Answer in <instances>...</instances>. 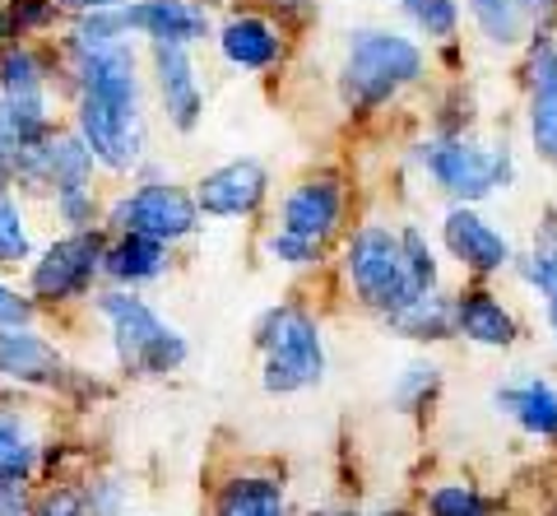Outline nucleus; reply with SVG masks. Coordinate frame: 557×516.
I'll use <instances>...</instances> for the list:
<instances>
[{"mask_svg": "<svg viewBox=\"0 0 557 516\" xmlns=\"http://www.w3.org/2000/svg\"><path fill=\"white\" fill-rule=\"evenodd\" d=\"M423 75V51L418 42L399 38L391 28H358L348 33V57L339 71V94L354 112L381 108L391 94Z\"/></svg>", "mask_w": 557, "mask_h": 516, "instance_id": "obj_1", "label": "nucleus"}, {"mask_svg": "<svg viewBox=\"0 0 557 516\" xmlns=\"http://www.w3.org/2000/svg\"><path fill=\"white\" fill-rule=\"evenodd\" d=\"M348 280L362 298L372 307H395L413 303L418 294H432V288H418L413 270H409V251H405V237H395L386 229H362L354 233V243H348Z\"/></svg>", "mask_w": 557, "mask_h": 516, "instance_id": "obj_2", "label": "nucleus"}, {"mask_svg": "<svg viewBox=\"0 0 557 516\" xmlns=\"http://www.w3.org/2000/svg\"><path fill=\"white\" fill-rule=\"evenodd\" d=\"M102 317L112 321V335H116V349H121V364L131 372H145V377H159L172 372L186 358V340L153 317L149 303H139L131 294H108L98 303Z\"/></svg>", "mask_w": 557, "mask_h": 516, "instance_id": "obj_3", "label": "nucleus"}, {"mask_svg": "<svg viewBox=\"0 0 557 516\" xmlns=\"http://www.w3.org/2000/svg\"><path fill=\"white\" fill-rule=\"evenodd\" d=\"M260 344H265V386L288 395L302 391L311 382H321V335L317 321L298 307H274V312L260 321Z\"/></svg>", "mask_w": 557, "mask_h": 516, "instance_id": "obj_4", "label": "nucleus"}, {"mask_svg": "<svg viewBox=\"0 0 557 516\" xmlns=\"http://www.w3.org/2000/svg\"><path fill=\"white\" fill-rule=\"evenodd\" d=\"M75 131L84 145L94 149V159L112 172H126L145 153V108L139 102H116L102 94H79L75 102Z\"/></svg>", "mask_w": 557, "mask_h": 516, "instance_id": "obj_5", "label": "nucleus"}, {"mask_svg": "<svg viewBox=\"0 0 557 516\" xmlns=\"http://www.w3.org/2000/svg\"><path fill=\"white\" fill-rule=\"evenodd\" d=\"M423 163H428L432 177H437V186H446L456 200H483L511 177L507 149H483V145H469V140L428 145Z\"/></svg>", "mask_w": 557, "mask_h": 516, "instance_id": "obj_6", "label": "nucleus"}, {"mask_svg": "<svg viewBox=\"0 0 557 516\" xmlns=\"http://www.w3.org/2000/svg\"><path fill=\"white\" fill-rule=\"evenodd\" d=\"M112 223L121 233H149V237H159V243H177V237L196 233L200 205H196V196H186L182 186L149 182L112 205Z\"/></svg>", "mask_w": 557, "mask_h": 516, "instance_id": "obj_7", "label": "nucleus"}, {"mask_svg": "<svg viewBox=\"0 0 557 516\" xmlns=\"http://www.w3.org/2000/svg\"><path fill=\"white\" fill-rule=\"evenodd\" d=\"M0 98L14 116V126L28 145L51 135V102H47V65L33 47H5L0 51Z\"/></svg>", "mask_w": 557, "mask_h": 516, "instance_id": "obj_8", "label": "nucleus"}, {"mask_svg": "<svg viewBox=\"0 0 557 516\" xmlns=\"http://www.w3.org/2000/svg\"><path fill=\"white\" fill-rule=\"evenodd\" d=\"M102 256H108V247H102V237L89 233V229H75L70 237H61V243H51L42 251V261L33 266V294L38 298H75L89 288V280L98 274Z\"/></svg>", "mask_w": 557, "mask_h": 516, "instance_id": "obj_9", "label": "nucleus"}, {"mask_svg": "<svg viewBox=\"0 0 557 516\" xmlns=\"http://www.w3.org/2000/svg\"><path fill=\"white\" fill-rule=\"evenodd\" d=\"M116 24L126 33H145L153 42H200L209 38V14L196 0H131V5H116Z\"/></svg>", "mask_w": 557, "mask_h": 516, "instance_id": "obj_10", "label": "nucleus"}, {"mask_svg": "<svg viewBox=\"0 0 557 516\" xmlns=\"http://www.w3.org/2000/svg\"><path fill=\"white\" fill-rule=\"evenodd\" d=\"M270 192V177L256 159H233L214 172H205L200 186H196V205L200 214H214V219H242L251 214L260 200Z\"/></svg>", "mask_w": 557, "mask_h": 516, "instance_id": "obj_11", "label": "nucleus"}, {"mask_svg": "<svg viewBox=\"0 0 557 516\" xmlns=\"http://www.w3.org/2000/svg\"><path fill=\"white\" fill-rule=\"evenodd\" d=\"M153 75H159L168 122L177 131H196L205 112V94H200L196 65H190V51L182 42H153Z\"/></svg>", "mask_w": 557, "mask_h": 516, "instance_id": "obj_12", "label": "nucleus"}, {"mask_svg": "<svg viewBox=\"0 0 557 516\" xmlns=\"http://www.w3.org/2000/svg\"><path fill=\"white\" fill-rule=\"evenodd\" d=\"M530 140L539 159L557 163V47L548 38L530 51Z\"/></svg>", "mask_w": 557, "mask_h": 516, "instance_id": "obj_13", "label": "nucleus"}, {"mask_svg": "<svg viewBox=\"0 0 557 516\" xmlns=\"http://www.w3.org/2000/svg\"><path fill=\"white\" fill-rule=\"evenodd\" d=\"M219 51L237 71H274L284 61V33L270 20H260V14H233L219 28Z\"/></svg>", "mask_w": 557, "mask_h": 516, "instance_id": "obj_14", "label": "nucleus"}, {"mask_svg": "<svg viewBox=\"0 0 557 516\" xmlns=\"http://www.w3.org/2000/svg\"><path fill=\"white\" fill-rule=\"evenodd\" d=\"M339 182L335 177H311L302 186H293L288 200H284V229L298 233V237H311V243H321V237L335 233L339 223Z\"/></svg>", "mask_w": 557, "mask_h": 516, "instance_id": "obj_15", "label": "nucleus"}, {"mask_svg": "<svg viewBox=\"0 0 557 516\" xmlns=\"http://www.w3.org/2000/svg\"><path fill=\"white\" fill-rule=\"evenodd\" d=\"M446 247L450 256H456L460 266L469 270H502L511 261V247L507 237H502L497 229H487V223L474 214V210H450L446 214Z\"/></svg>", "mask_w": 557, "mask_h": 516, "instance_id": "obj_16", "label": "nucleus"}, {"mask_svg": "<svg viewBox=\"0 0 557 516\" xmlns=\"http://www.w3.org/2000/svg\"><path fill=\"white\" fill-rule=\"evenodd\" d=\"M553 5L557 0H469L474 24L483 28V38L493 47H516L539 14H548Z\"/></svg>", "mask_w": 557, "mask_h": 516, "instance_id": "obj_17", "label": "nucleus"}, {"mask_svg": "<svg viewBox=\"0 0 557 516\" xmlns=\"http://www.w3.org/2000/svg\"><path fill=\"white\" fill-rule=\"evenodd\" d=\"M0 372L14 382H57L61 354L42 335H28L14 325V331H0Z\"/></svg>", "mask_w": 557, "mask_h": 516, "instance_id": "obj_18", "label": "nucleus"}, {"mask_svg": "<svg viewBox=\"0 0 557 516\" xmlns=\"http://www.w3.org/2000/svg\"><path fill=\"white\" fill-rule=\"evenodd\" d=\"M94 149L84 145V135H47V186L57 196L65 192H89L94 182Z\"/></svg>", "mask_w": 557, "mask_h": 516, "instance_id": "obj_19", "label": "nucleus"}, {"mask_svg": "<svg viewBox=\"0 0 557 516\" xmlns=\"http://www.w3.org/2000/svg\"><path fill=\"white\" fill-rule=\"evenodd\" d=\"M168 243L149 233H126L116 247H108L102 256V270L112 274V280H126V284H145V280H159L163 266H168Z\"/></svg>", "mask_w": 557, "mask_h": 516, "instance_id": "obj_20", "label": "nucleus"}, {"mask_svg": "<svg viewBox=\"0 0 557 516\" xmlns=\"http://www.w3.org/2000/svg\"><path fill=\"white\" fill-rule=\"evenodd\" d=\"M456 325L479 344H511L516 340V321L487 294H465L460 307H456Z\"/></svg>", "mask_w": 557, "mask_h": 516, "instance_id": "obj_21", "label": "nucleus"}, {"mask_svg": "<svg viewBox=\"0 0 557 516\" xmlns=\"http://www.w3.org/2000/svg\"><path fill=\"white\" fill-rule=\"evenodd\" d=\"M511 415L530 428L539 438H557V395L544 386V382H525V386H511L497 395Z\"/></svg>", "mask_w": 557, "mask_h": 516, "instance_id": "obj_22", "label": "nucleus"}, {"mask_svg": "<svg viewBox=\"0 0 557 516\" xmlns=\"http://www.w3.org/2000/svg\"><path fill=\"white\" fill-rule=\"evenodd\" d=\"M219 516H284V493L270 479H233L219 493Z\"/></svg>", "mask_w": 557, "mask_h": 516, "instance_id": "obj_23", "label": "nucleus"}, {"mask_svg": "<svg viewBox=\"0 0 557 516\" xmlns=\"http://www.w3.org/2000/svg\"><path fill=\"white\" fill-rule=\"evenodd\" d=\"M450 321H456V312H450L442 298H432V294H418L413 303H405V307H395L391 312L395 331H405L413 340H442V335H450Z\"/></svg>", "mask_w": 557, "mask_h": 516, "instance_id": "obj_24", "label": "nucleus"}, {"mask_svg": "<svg viewBox=\"0 0 557 516\" xmlns=\"http://www.w3.org/2000/svg\"><path fill=\"white\" fill-rule=\"evenodd\" d=\"M0 261L20 266L28 261V229H24V210L10 196V182H0Z\"/></svg>", "mask_w": 557, "mask_h": 516, "instance_id": "obj_25", "label": "nucleus"}, {"mask_svg": "<svg viewBox=\"0 0 557 516\" xmlns=\"http://www.w3.org/2000/svg\"><path fill=\"white\" fill-rule=\"evenodd\" d=\"M405 14L413 20L418 33H428V38H450V33L460 28L456 0H405Z\"/></svg>", "mask_w": 557, "mask_h": 516, "instance_id": "obj_26", "label": "nucleus"}, {"mask_svg": "<svg viewBox=\"0 0 557 516\" xmlns=\"http://www.w3.org/2000/svg\"><path fill=\"white\" fill-rule=\"evenodd\" d=\"M28 470H33V446L10 423H0V484H20Z\"/></svg>", "mask_w": 557, "mask_h": 516, "instance_id": "obj_27", "label": "nucleus"}, {"mask_svg": "<svg viewBox=\"0 0 557 516\" xmlns=\"http://www.w3.org/2000/svg\"><path fill=\"white\" fill-rule=\"evenodd\" d=\"M24 135L20 126H14V116L5 108V98H0V182H10L14 186V168H20V153H24Z\"/></svg>", "mask_w": 557, "mask_h": 516, "instance_id": "obj_28", "label": "nucleus"}, {"mask_svg": "<svg viewBox=\"0 0 557 516\" xmlns=\"http://www.w3.org/2000/svg\"><path fill=\"white\" fill-rule=\"evenodd\" d=\"M432 516H483V503L465 484H450L432 493Z\"/></svg>", "mask_w": 557, "mask_h": 516, "instance_id": "obj_29", "label": "nucleus"}, {"mask_svg": "<svg viewBox=\"0 0 557 516\" xmlns=\"http://www.w3.org/2000/svg\"><path fill=\"white\" fill-rule=\"evenodd\" d=\"M265 251L274 256V261H284V266H307L311 256H317V243H311V237L288 233V229H278L270 243H265Z\"/></svg>", "mask_w": 557, "mask_h": 516, "instance_id": "obj_30", "label": "nucleus"}, {"mask_svg": "<svg viewBox=\"0 0 557 516\" xmlns=\"http://www.w3.org/2000/svg\"><path fill=\"white\" fill-rule=\"evenodd\" d=\"M405 251H409V270H413L418 288L437 284V261H432V251H428V243H423V233H418V229L405 233Z\"/></svg>", "mask_w": 557, "mask_h": 516, "instance_id": "obj_31", "label": "nucleus"}, {"mask_svg": "<svg viewBox=\"0 0 557 516\" xmlns=\"http://www.w3.org/2000/svg\"><path fill=\"white\" fill-rule=\"evenodd\" d=\"M57 210L65 223H75V229H89L94 214H98V205H94V192H65L57 196Z\"/></svg>", "mask_w": 557, "mask_h": 516, "instance_id": "obj_32", "label": "nucleus"}, {"mask_svg": "<svg viewBox=\"0 0 557 516\" xmlns=\"http://www.w3.org/2000/svg\"><path fill=\"white\" fill-rule=\"evenodd\" d=\"M28 312H33V303H24L20 294H14V288L0 284V325H24Z\"/></svg>", "mask_w": 557, "mask_h": 516, "instance_id": "obj_33", "label": "nucleus"}, {"mask_svg": "<svg viewBox=\"0 0 557 516\" xmlns=\"http://www.w3.org/2000/svg\"><path fill=\"white\" fill-rule=\"evenodd\" d=\"M79 507H84V497L79 493H51L47 497V507H42V516H79Z\"/></svg>", "mask_w": 557, "mask_h": 516, "instance_id": "obj_34", "label": "nucleus"}, {"mask_svg": "<svg viewBox=\"0 0 557 516\" xmlns=\"http://www.w3.org/2000/svg\"><path fill=\"white\" fill-rule=\"evenodd\" d=\"M28 503H24V493L14 489V484H0V516H24Z\"/></svg>", "mask_w": 557, "mask_h": 516, "instance_id": "obj_35", "label": "nucleus"}, {"mask_svg": "<svg viewBox=\"0 0 557 516\" xmlns=\"http://www.w3.org/2000/svg\"><path fill=\"white\" fill-rule=\"evenodd\" d=\"M57 5L75 10V14H94V10H116V5H131V0H57Z\"/></svg>", "mask_w": 557, "mask_h": 516, "instance_id": "obj_36", "label": "nucleus"}, {"mask_svg": "<svg viewBox=\"0 0 557 516\" xmlns=\"http://www.w3.org/2000/svg\"><path fill=\"white\" fill-rule=\"evenodd\" d=\"M544 294H548V317H553V331H557V284H548Z\"/></svg>", "mask_w": 557, "mask_h": 516, "instance_id": "obj_37", "label": "nucleus"}, {"mask_svg": "<svg viewBox=\"0 0 557 516\" xmlns=\"http://www.w3.org/2000/svg\"><path fill=\"white\" fill-rule=\"evenodd\" d=\"M0 38H14V28H10V10L0 5Z\"/></svg>", "mask_w": 557, "mask_h": 516, "instance_id": "obj_38", "label": "nucleus"}, {"mask_svg": "<svg viewBox=\"0 0 557 516\" xmlns=\"http://www.w3.org/2000/svg\"><path fill=\"white\" fill-rule=\"evenodd\" d=\"M0 5H14V0H0Z\"/></svg>", "mask_w": 557, "mask_h": 516, "instance_id": "obj_39", "label": "nucleus"}, {"mask_svg": "<svg viewBox=\"0 0 557 516\" xmlns=\"http://www.w3.org/2000/svg\"><path fill=\"white\" fill-rule=\"evenodd\" d=\"M335 516H344V512H335Z\"/></svg>", "mask_w": 557, "mask_h": 516, "instance_id": "obj_40", "label": "nucleus"}]
</instances>
